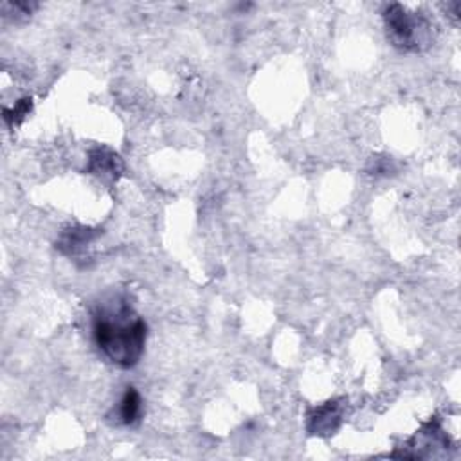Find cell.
Wrapping results in <instances>:
<instances>
[{
    "mask_svg": "<svg viewBox=\"0 0 461 461\" xmlns=\"http://www.w3.org/2000/svg\"><path fill=\"white\" fill-rule=\"evenodd\" d=\"M87 172L103 180L113 182L123 175L125 163L120 157V154H115L113 150H110L106 147H97L88 152Z\"/></svg>",
    "mask_w": 461,
    "mask_h": 461,
    "instance_id": "6",
    "label": "cell"
},
{
    "mask_svg": "<svg viewBox=\"0 0 461 461\" xmlns=\"http://www.w3.org/2000/svg\"><path fill=\"white\" fill-rule=\"evenodd\" d=\"M103 235L101 229H92V227H69L62 230V235L56 242V249L69 256V258H80L87 253V249Z\"/></svg>",
    "mask_w": 461,
    "mask_h": 461,
    "instance_id": "5",
    "label": "cell"
},
{
    "mask_svg": "<svg viewBox=\"0 0 461 461\" xmlns=\"http://www.w3.org/2000/svg\"><path fill=\"white\" fill-rule=\"evenodd\" d=\"M346 418V400H328L317 407H312L306 415V431L312 436L328 438L333 436Z\"/></svg>",
    "mask_w": 461,
    "mask_h": 461,
    "instance_id": "4",
    "label": "cell"
},
{
    "mask_svg": "<svg viewBox=\"0 0 461 461\" xmlns=\"http://www.w3.org/2000/svg\"><path fill=\"white\" fill-rule=\"evenodd\" d=\"M141 416H143V398L136 388H127L120 404L106 415V420L112 425L129 427V425H136L141 420Z\"/></svg>",
    "mask_w": 461,
    "mask_h": 461,
    "instance_id": "7",
    "label": "cell"
},
{
    "mask_svg": "<svg viewBox=\"0 0 461 461\" xmlns=\"http://www.w3.org/2000/svg\"><path fill=\"white\" fill-rule=\"evenodd\" d=\"M148 326L129 298L110 294L92 310V337L97 350L113 366L130 370L145 354Z\"/></svg>",
    "mask_w": 461,
    "mask_h": 461,
    "instance_id": "1",
    "label": "cell"
},
{
    "mask_svg": "<svg viewBox=\"0 0 461 461\" xmlns=\"http://www.w3.org/2000/svg\"><path fill=\"white\" fill-rule=\"evenodd\" d=\"M447 447H450V440L447 436V432L441 427V422L438 416L431 418L427 423H423V427L407 441L406 448L398 454H391L395 457H431L436 456V448H443L447 450Z\"/></svg>",
    "mask_w": 461,
    "mask_h": 461,
    "instance_id": "3",
    "label": "cell"
},
{
    "mask_svg": "<svg viewBox=\"0 0 461 461\" xmlns=\"http://www.w3.org/2000/svg\"><path fill=\"white\" fill-rule=\"evenodd\" d=\"M31 108H33L31 97H24V99L17 101L13 108H4V120H6L8 127L15 129L17 125H21L26 120V115H29Z\"/></svg>",
    "mask_w": 461,
    "mask_h": 461,
    "instance_id": "8",
    "label": "cell"
},
{
    "mask_svg": "<svg viewBox=\"0 0 461 461\" xmlns=\"http://www.w3.org/2000/svg\"><path fill=\"white\" fill-rule=\"evenodd\" d=\"M443 8H445V12H447V17H448V19H452V21H454V24H457V21H459V12H461V6H459L457 3H450V4L443 6Z\"/></svg>",
    "mask_w": 461,
    "mask_h": 461,
    "instance_id": "9",
    "label": "cell"
},
{
    "mask_svg": "<svg viewBox=\"0 0 461 461\" xmlns=\"http://www.w3.org/2000/svg\"><path fill=\"white\" fill-rule=\"evenodd\" d=\"M384 24L390 42L404 53H420L434 40L432 22L402 4H390L384 10Z\"/></svg>",
    "mask_w": 461,
    "mask_h": 461,
    "instance_id": "2",
    "label": "cell"
}]
</instances>
